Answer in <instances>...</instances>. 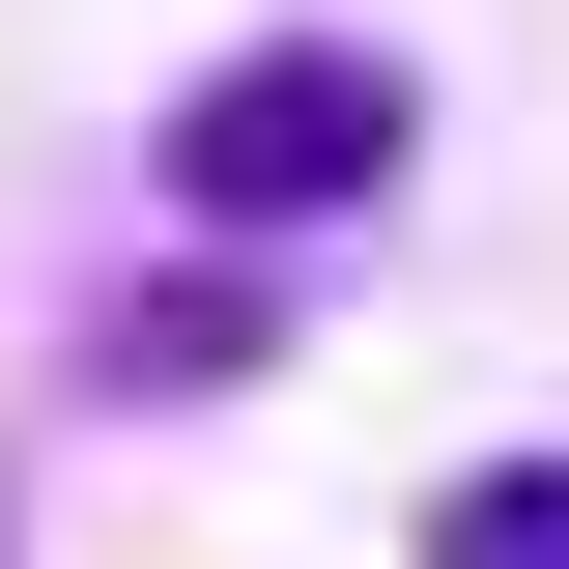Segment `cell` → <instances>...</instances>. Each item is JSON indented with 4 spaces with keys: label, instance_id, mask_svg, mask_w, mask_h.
Segmentation results:
<instances>
[{
    "label": "cell",
    "instance_id": "7a4b0ae2",
    "mask_svg": "<svg viewBox=\"0 0 569 569\" xmlns=\"http://www.w3.org/2000/svg\"><path fill=\"white\" fill-rule=\"evenodd\" d=\"M427 569H569V456H456L427 485Z\"/></svg>",
    "mask_w": 569,
    "mask_h": 569
},
{
    "label": "cell",
    "instance_id": "6da1fadb",
    "mask_svg": "<svg viewBox=\"0 0 569 569\" xmlns=\"http://www.w3.org/2000/svg\"><path fill=\"white\" fill-rule=\"evenodd\" d=\"M427 171V86L370 58V29H257V58H200V114H171V200L200 228H370Z\"/></svg>",
    "mask_w": 569,
    "mask_h": 569
}]
</instances>
